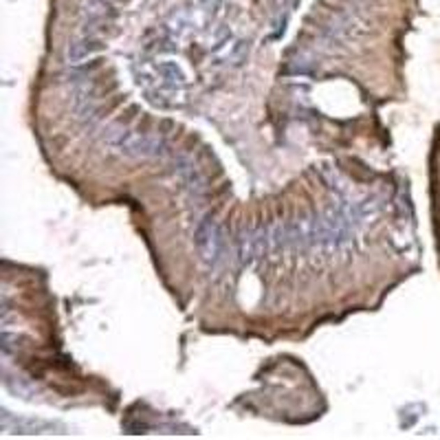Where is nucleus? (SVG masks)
I'll list each match as a JSON object with an SVG mask.
<instances>
[{
    "label": "nucleus",
    "instance_id": "nucleus-2",
    "mask_svg": "<svg viewBox=\"0 0 440 440\" xmlns=\"http://www.w3.org/2000/svg\"><path fill=\"white\" fill-rule=\"evenodd\" d=\"M194 247L207 267H216L225 258V231L214 218H200L194 227Z\"/></svg>",
    "mask_w": 440,
    "mask_h": 440
},
{
    "label": "nucleus",
    "instance_id": "nucleus-9",
    "mask_svg": "<svg viewBox=\"0 0 440 440\" xmlns=\"http://www.w3.org/2000/svg\"><path fill=\"white\" fill-rule=\"evenodd\" d=\"M104 3H108V5H112V7H119L124 0H104Z\"/></svg>",
    "mask_w": 440,
    "mask_h": 440
},
{
    "label": "nucleus",
    "instance_id": "nucleus-5",
    "mask_svg": "<svg viewBox=\"0 0 440 440\" xmlns=\"http://www.w3.org/2000/svg\"><path fill=\"white\" fill-rule=\"evenodd\" d=\"M101 51H106L104 38H93V36H82L80 34L75 40L68 42L66 62L68 64H82L84 60H91V57L99 55Z\"/></svg>",
    "mask_w": 440,
    "mask_h": 440
},
{
    "label": "nucleus",
    "instance_id": "nucleus-6",
    "mask_svg": "<svg viewBox=\"0 0 440 440\" xmlns=\"http://www.w3.org/2000/svg\"><path fill=\"white\" fill-rule=\"evenodd\" d=\"M357 34H359V22L355 16H348V13H337L324 29V38L330 44H348L350 40L357 38Z\"/></svg>",
    "mask_w": 440,
    "mask_h": 440
},
{
    "label": "nucleus",
    "instance_id": "nucleus-4",
    "mask_svg": "<svg viewBox=\"0 0 440 440\" xmlns=\"http://www.w3.org/2000/svg\"><path fill=\"white\" fill-rule=\"evenodd\" d=\"M174 176L189 196L200 198L207 194V179H205L198 166L189 156L179 154L174 159Z\"/></svg>",
    "mask_w": 440,
    "mask_h": 440
},
{
    "label": "nucleus",
    "instance_id": "nucleus-3",
    "mask_svg": "<svg viewBox=\"0 0 440 440\" xmlns=\"http://www.w3.org/2000/svg\"><path fill=\"white\" fill-rule=\"evenodd\" d=\"M71 108L82 126L91 128L99 119V104L95 86L88 80H75L71 88Z\"/></svg>",
    "mask_w": 440,
    "mask_h": 440
},
{
    "label": "nucleus",
    "instance_id": "nucleus-1",
    "mask_svg": "<svg viewBox=\"0 0 440 440\" xmlns=\"http://www.w3.org/2000/svg\"><path fill=\"white\" fill-rule=\"evenodd\" d=\"M101 143H104L110 152L128 156V159H156V156L168 154L166 137L128 130L119 124H112L104 130Z\"/></svg>",
    "mask_w": 440,
    "mask_h": 440
},
{
    "label": "nucleus",
    "instance_id": "nucleus-8",
    "mask_svg": "<svg viewBox=\"0 0 440 440\" xmlns=\"http://www.w3.org/2000/svg\"><path fill=\"white\" fill-rule=\"evenodd\" d=\"M198 3H200V9H203L205 16H207L210 20H214V18L220 16V11H223L225 0H198Z\"/></svg>",
    "mask_w": 440,
    "mask_h": 440
},
{
    "label": "nucleus",
    "instance_id": "nucleus-7",
    "mask_svg": "<svg viewBox=\"0 0 440 440\" xmlns=\"http://www.w3.org/2000/svg\"><path fill=\"white\" fill-rule=\"evenodd\" d=\"M156 73H159V78L163 80V86H170V88H174V91H181V88H185V84H187L185 71L176 64L174 60L159 62L156 64Z\"/></svg>",
    "mask_w": 440,
    "mask_h": 440
}]
</instances>
